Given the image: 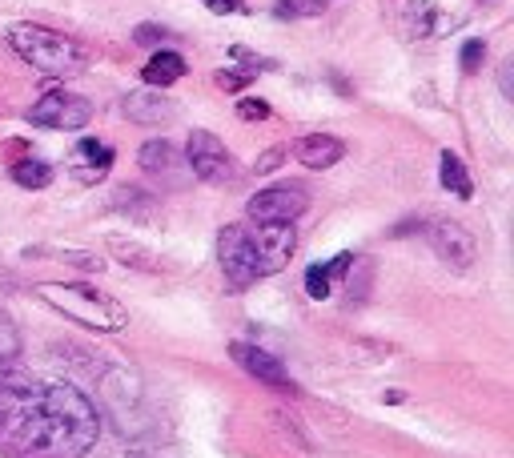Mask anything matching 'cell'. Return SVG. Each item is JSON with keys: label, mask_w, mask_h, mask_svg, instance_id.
Wrapping results in <instances>:
<instances>
[{"label": "cell", "mask_w": 514, "mask_h": 458, "mask_svg": "<svg viewBox=\"0 0 514 458\" xmlns=\"http://www.w3.org/2000/svg\"><path fill=\"white\" fill-rule=\"evenodd\" d=\"M237 117H241V121H266V117H270V101H262V97H241V101H237Z\"/></svg>", "instance_id": "obj_21"}, {"label": "cell", "mask_w": 514, "mask_h": 458, "mask_svg": "<svg viewBox=\"0 0 514 458\" xmlns=\"http://www.w3.org/2000/svg\"><path fill=\"white\" fill-rule=\"evenodd\" d=\"M29 121L41 125V129H61V133H73V129H85L93 121V105L77 93H65V89H53L45 93L33 109H29Z\"/></svg>", "instance_id": "obj_7"}, {"label": "cell", "mask_w": 514, "mask_h": 458, "mask_svg": "<svg viewBox=\"0 0 514 458\" xmlns=\"http://www.w3.org/2000/svg\"><path fill=\"white\" fill-rule=\"evenodd\" d=\"M310 205V193L302 185H270L262 193H253L245 213L249 221H262V225H294Z\"/></svg>", "instance_id": "obj_6"}, {"label": "cell", "mask_w": 514, "mask_h": 458, "mask_svg": "<svg viewBox=\"0 0 514 458\" xmlns=\"http://www.w3.org/2000/svg\"><path fill=\"white\" fill-rule=\"evenodd\" d=\"M282 157H286V149H270L266 157H257V165H253V169H257V173H274V165H278Z\"/></svg>", "instance_id": "obj_25"}, {"label": "cell", "mask_w": 514, "mask_h": 458, "mask_svg": "<svg viewBox=\"0 0 514 458\" xmlns=\"http://www.w3.org/2000/svg\"><path fill=\"white\" fill-rule=\"evenodd\" d=\"M229 354H233V362H237V366H241L249 378L266 382V386H282V390H294V382H290L286 366H282L274 354L257 350V346H249V342H233V346H229Z\"/></svg>", "instance_id": "obj_9"}, {"label": "cell", "mask_w": 514, "mask_h": 458, "mask_svg": "<svg viewBox=\"0 0 514 458\" xmlns=\"http://www.w3.org/2000/svg\"><path fill=\"white\" fill-rule=\"evenodd\" d=\"M426 238H430V250L454 266V270H470L474 266V238L466 234V225L450 221V217H438L426 225Z\"/></svg>", "instance_id": "obj_8"}, {"label": "cell", "mask_w": 514, "mask_h": 458, "mask_svg": "<svg viewBox=\"0 0 514 458\" xmlns=\"http://www.w3.org/2000/svg\"><path fill=\"white\" fill-rule=\"evenodd\" d=\"M13 370H21V330L5 310H0V382H5Z\"/></svg>", "instance_id": "obj_16"}, {"label": "cell", "mask_w": 514, "mask_h": 458, "mask_svg": "<svg viewBox=\"0 0 514 458\" xmlns=\"http://www.w3.org/2000/svg\"><path fill=\"white\" fill-rule=\"evenodd\" d=\"M298 250L294 225H225L217 234V262L233 290L253 286L257 278H270L290 266Z\"/></svg>", "instance_id": "obj_2"}, {"label": "cell", "mask_w": 514, "mask_h": 458, "mask_svg": "<svg viewBox=\"0 0 514 458\" xmlns=\"http://www.w3.org/2000/svg\"><path fill=\"white\" fill-rule=\"evenodd\" d=\"M37 294L65 318H73L89 330H101V334H117L129 322V310L117 298H109L93 286H81V282H41Z\"/></svg>", "instance_id": "obj_4"}, {"label": "cell", "mask_w": 514, "mask_h": 458, "mask_svg": "<svg viewBox=\"0 0 514 458\" xmlns=\"http://www.w3.org/2000/svg\"><path fill=\"white\" fill-rule=\"evenodd\" d=\"M205 5H209V13H221L225 17V13H237L245 0H205Z\"/></svg>", "instance_id": "obj_26"}, {"label": "cell", "mask_w": 514, "mask_h": 458, "mask_svg": "<svg viewBox=\"0 0 514 458\" xmlns=\"http://www.w3.org/2000/svg\"><path fill=\"white\" fill-rule=\"evenodd\" d=\"M97 406L65 382L41 386L13 370L0 382V442L25 458H85L97 446Z\"/></svg>", "instance_id": "obj_1"}, {"label": "cell", "mask_w": 514, "mask_h": 458, "mask_svg": "<svg viewBox=\"0 0 514 458\" xmlns=\"http://www.w3.org/2000/svg\"><path fill=\"white\" fill-rule=\"evenodd\" d=\"M482 61H486V45L482 41H466L462 45V73H478Z\"/></svg>", "instance_id": "obj_22"}, {"label": "cell", "mask_w": 514, "mask_h": 458, "mask_svg": "<svg viewBox=\"0 0 514 458\" xmlns=\"http://www.w3.org/2000/svg\"><path fill=\"white\" fill-rule=\"evenodd\" d=\"M121 113L129 121H137V125H165V121H173L177 105L157 89H137V93H129L121 101Z\"/></svg>", "instance_id": "obj_10"}, {"label": "cell", "mask_w": 514, "mask_h": 458, "mask_svg": "<svg viewBox=\"0 0 514 458\" xmlns=\"http://www.w3.org/2000/svg\"><path fill=\"white\" fill-rule=\"evenodd\" d=\"M109 165H113V149L93 141V137H85L77 145V153H73V169H77L81 181H101L109 173Z\"/></svg>", "instance_id": "obj_13"}, {"label": "cell", "mask_w": 514, "mask_h": 458, "mask_svg": "<svg viewBox=\"0 0 514 458\" xmlns=\"http://www.w3.org/2000/svg\"><path fill=\"white\" fill-rule=\"evenodd\" d=\"M394 5H402V9H394L398 13V25H402V33L406 37H430L434 33V5L430 0H394Z\"/></svg>", "instance_id": "obj_15"}, {"label": "cell", "mask_w": 514, "mask_h": 458, "mask_svg": "<svg viewBox=\"0 0 514 458\" xmlns=\"http://www.w3.org/2000/svg\"><path fill=\"white\" fill-rule=\"evenodd\" d=\"M185 169L197 181H205V185H229L237 177V165H233L229 149L213 133H205V129H197L189 137V145H185Z\"/></svg>", "instance_id": "obj_5"}, {"label": "cell", "mask_w": 514, "mask_h": 458, "mask_svg": "<svg viewBox=\"0 0 514 458\" xmlns=\"http://www.w3.org/2000/svg\"><path fill=\"white\" fill-rule=\"evenodd\" d=\"M330 282H334V274H330V266L326 262H318V266H310L306 270V294L310 298H330Z\"/></svg>", "instance_id": "obj_19"}, {"label": "cell", "mask_w": 514, "mask_h": 458, "mask_svg": "<svg viewBox=\"0 0 514 458\" xmlns=\"http://www.w3.org/2000/svg\"><path fill=\"white\" fill-rule=\"evenodd\" d=\"M133 37H137V45H161V41H169V33L157 29V25H141Z\"/></svg>", "instance_id": "obj_24"}, {"label": "cell", "mask_w": 514, "mask_h": 458, "mask_svg": "<svg viewBox=\"0 0 514 458\" xmlns=\"http://www.w3.org/2000/svg\"><path fill=\"white\" fill-rule=\"evenodd\" d=\"M13 181L25 185V189H45L53 181V169L45 161H17L13 165Z\"/></svg>", "instance_id": "obj_18"}, {"label": "cell", "mask_w": 514, "mask_h": 458, "mask_svg": "<svg viewBox=\"0 0 514 458\" xmlns=\"http://www.w3.org/2000/svg\"><path fill=\"white\" fill-rule=\"evenodd\" d=\"M326 13V0H278V17H318Z\"/></svg>", "instance_id": "obj_20"}, {"label": "cell", "mask_w": 514, "mask_h": 458, "mask_svg": "<svg viewBox=\"0 0 514 458\" xmlns=\"http://www.w3.org/2000/svg\"><path fill=\"white\" fill-rule=\"evenodd\" d=\"M442 185L454 193V197H462V201H470L474 197V185H470V173H466V165H462V157L458 153H442Z\"/></svg>", "instance_id": "obj_17"}, {"label": "cell", "mask_w": 514, "mask_h": 458, "mask_svg": "<svg viewBox=\"0 0 514 458\" xmlns=\"http://www.w3.org/2000/svg\"><path fill=\"white\" fill-rule=\"evenodd\" d=\"M141 169L149 173V177H165L169 185H181V177H177V169H185L181 165V157H177V149L165 141V137H153V141H145L141 145Z\"/></svg>", "instance_id": "obj_12"}, {"label": "cell", "mask_w": 514, "mask_h": 458, "mask_svg": "<svg viewBox=\"0 0 514 458\" xmlns=\"http://www.w3.org/2000/svg\"><path fill=\"white\" fill-rule=\"evenodd\" d=\"M141 77H145V85L165 89V85H173V81L185 77V57L173 53V49H157V53L149 57V65L141 69Z\"/></svg>", "instance_id": "obj_14"}, {"label": "cell", "mask_w": 514, "mask_h": 458, "mask_svg": "<svg viewBox=\"0 0 514 458\" xmlns=\"http://www.w3.org/2000/svg\"><path fill=\"white\" fill-rule=\"evenodd\" d=\"M249 81H253V73H249V69H229V73L221 69V73H217V85H221L225 93H237V89H241V85H249Z\"/></svg>", "instance_id": "obj_23"}, {"label": "cell", "mask_w": 514, "mask_h": 458, "mask_svg": "<svg viewBox=\"0 0 514 458\" xmlns=\"http://www.w3.org/2000/svg\"><path fill=\"white\" fill-rule=\"evenodd\" d=\"M9 45L21 61H29L33 69H41L49 77H77L89 69V49L65 33L45 29V25H13Z\"/></svg>", "instance_id": "obj_3"}, {"label": "cell", "mask_w": 514, "mask_h": 458, "mask_svg": "<svg viewBox=\"0 0 514 458\" xmlns=\"http://www.w3.org/2000/svg\"><path fill=\"white\" fill-rule=\"evenodd\" d=\"M294 153H298V161L306 169H330V165H338L346 157V141L342 137H330V133H310V137L298 141Z\"/></svg>", "instance_id": "obj_11"}]
</instances>
